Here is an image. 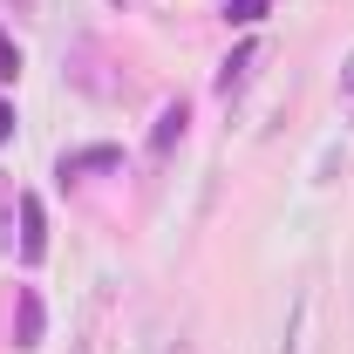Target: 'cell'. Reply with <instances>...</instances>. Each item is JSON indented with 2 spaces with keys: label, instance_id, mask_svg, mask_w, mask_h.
Masks as SVG:
<instances>
[{
  "label": "cell",
  "instance_id": "obj_1",
  "mask_svg": "<svg viewBox=\"0 0 354 354\" xmlns=\"http://www.w3.org/2000/svg\"><path fill=\"white\" fill-rule=\"evenodd\" d=\"M259 41H239L232 55H225V68H218V95L232 102V95H245V82H252V68H259Z\"/></svg>",
  "mask_w": 354,
  "mask_h": 354
},
{
  "label": "cell",
  "instance_id": "obj_2",
  "mask_svg": "<svg viewBox=\"0 0 354 354\" xmlns=\"http://www.w3.org/2000/svg\"><path fill=\"white\" fill-rule=\"evenodd\" d=\"M41 327H48V313H41V293L28 286V293L14 300V348H41Z\"/></svg>",
  "mask_w": 354,
  "mask_h": 354
},
{
  "label": "cell",
  "instance_id": "obj_3",
  "mask_svg": "<svg viewBox=\"0 0 354 354\" xmlns=\"http://www.w3.org/2000/svg\"><path fill=\"white\" fill-rule=\"evenodd\" d=\"M48 252V218H41V198H21V259H41Z\"/></svg>",
  "mask_w": 354,
  "mask_h": 354
},
{
  "label": "cell",
  "instance_id": "obj_4",
  "mask_svg": "<svg viewBox=\"0 0 354 354\" xmlns=\"http://www.w3.org/2000/svg\"><path fill=\"white\" fill-rule=\"evenodd\" d=\"M307 313H313V286H300V293H293V307H286V334H279V354H300V341H307Z\"/></svg>",
  "mask_w": 354,
  "mask_h": 354
},
{
  "label": "cell",
  "instance_id": "obj_5",
  "mask_svg": "<svg viewBox=\"0 0 354 354\" xmlns=\"http://www.w3.org/2000/svg\"><path fill=\"white\" fill-rule=\"evenodd\" d=\"M184 123H191V109H184V102H171V109H164V116H157V130H150V150H157V157H164V150H171V143H184Z\"/></svg>",
  "mask_w": 354,
  "mask_h": 354
},
{
  "label": "cell",
  "instance_id": "obj_6",
  "mask_svg": "<svg viewBox=\"0 0 354 354\" xmlns=\"http://www.w3.org/2000/svg\"><path fill=\"white\" fill-rule=\"evenodd\" d=\"M123 157L109 150V143H95V150H75V157H62V177H82V171H116Z\"/></svg>",
  "mask_w": 354,
  "mask_h": 354
},
{
  "label": "cell",
  "instance_id": "obj_7",
  "mask_svg": "<svg viewBox=\"0 0 354 354\" xmlns=\"http://www.w3.org/2000/svg\"><path fill=\"white\" fill-rule=\"evenodd\" d=\"M21 75V48H14V35H0V82H14Z\"/></svg>",
  "mask_w": 354,
  "mask_h": 354
},
{
  "label": "cell",
  "instance_id": "obj_8",
  "mask_svg": "<svg viewBox=\"0 0 354 354\" xmlns=\"http://www.w3.org/2000/svg\"><path fill=\"white\" fill-rule=\"evenodd\" d=\"M266 14V0H232V7H225V21H259Z\"/></svg>",
  "mask_w": 354,
  "mask_h": 354
},
{
  "label": "cell",
  "instance_id": "obj_9",
  "mask_svg": "<svg viewBox=\"0 0 354 354\" xmlns=\"http://www.w3.org/2000/svg\"><path fill=\"white\" fill-rule=\"evenodd\" d=\"M341 102L354 109V55H348V68H341Z\"/></svg>",
  "mask_w": 354,
  "mask_h": 354
},
{
  "label": "cell",
  "instance_id": "obj_10",
  "mask_svg": "<svg viewBox=\"0 0 354 354\" xmlns=\"http://www.w3.org/2000/svg\"><path fill=\"white\" fill-rule=\"evenodd\" d=\"M7 130H14V109H7V102H0V143H7Z\"/></svg>",
  "mask_w": 354,
  "mask_h": 354
},
{
  "label": "cell",
  "instance_id": "obj_11",
  "mask_svg": "<svg viewBox=\"0 0 354 354\" xmlns=\"http://www.w3.org/2000/svg\"><path fill=\"white\" fill-rule=\"evenodd\" d=\"M150 354H164V341H150Z\"/></svg>",
  "mask_w": 354,
  "mask_h": 354
}]
</instances>
